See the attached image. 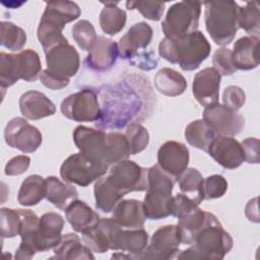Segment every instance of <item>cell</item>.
I'll use <instances>...</instances> for the list:
<instances>
[{
	"mask_svg": "<svg viewBox=\"0 0 260 260\" xmlns=\"http://www.w3.org/2000/svg\"><path fill=\"white\" fill-rule=\"evenodd\" d=\"M196 207H198V205L191 198L183 193H178L176 196H173L171 215L178 218Z\"/></svg>",
	"mask_w": 260,
	"mask_h": 260,
	"instance_id": "cell-48",
	"label": "cell"
},
{
	"mask_svg": "<svg viewBox=\"0 0 260 260\" xmlns=\"http://www.w3.org/2000/svg\"><path fill=\"white\" fill-rule=\"evenodd\" d=\"M73 141L80 152L109 166L106 132L80 125L73 131Z\"/></svg>",
	"mask_w": 260,
	"mask_h": 260,
	"instance_id": "cell-14",
	"label": "cell"
},
{
	"mask_svg": "<svg viewBox=\"0 0 260 260\" xmlns=\"http://www.w3.org/2000/svg\"><path fill=\"white\" fill-rule=\"evenodd\" d=\"M0 228L2 238H14L20 234L21 216L18 209L2 207L0 209Z\"/></svg>",
	"mask_w": 260,
	"mask_h": 260,
	"instance_id": "cell-43",
	"label": "cell"
},
{
	"mask_svg": "<svg viewBox=\"0 0 260 260\" xmlns=\"http://www.w3.org/2000/svg\"><path fill=\"white\" fill-rule=\"evenodd\" d=\"M165 2L161 1H149V0H138V1H127L126 2V7L129 10H138L143 17L153 20V21H158L164 14L165 11Z\"/></svg>",
	"mask_w": 260,
	"mask_h": 260,
	"instance_id": "cell-44",
	"label": "cell"
},
{
	"mask_svg": "<svg viewBox=\"0 0 260 260\" xmlns=\"http://www.w3.org/2000/svg\"><path fill=\"white\" fill-rule=\"evenodd\" d=\"M40 80H41V82L44 86H46V87H48L49 89H52V90L62 89L65 86H67L69 84V81H70L69 79H62V78L52 74L47 69L42 71L41 76H40Z\"/></svg>",
	"mask_w": 260,
	"mask_h": 260,
	"instance_id": "cell-51",
	"label": "cell"
},
{
	"mask_svg": "<svg viewBox=\"0 0 260 260\" xmlns=\"http://www.w3.org/2000/svg\"><path fill=\"white\" fill-rule=\"evenodd\" d=\"M245 213L247 218L250 221L259 222V212H258V197H255L254 199L249 200V202L246 205Z\"/></svg>",
	"mask_w": 260,
	"mask_h": 260,
	"instance_id": "cell-52",
	"label": "cell"
},
{
	"mask_svg": "<svg viewBox=\"0 0 260 260\" xmlns=\"http://www.w3.org/2000/svg\"><path fill=\"white\" fill-rule=\"evenodd\" d=\"M119 56L118 44L109 38L99 36L88 52L85 64L92 71L106 72L115 65Z\"/></svg>",
	"mask_w": 260,
	"mask_h": 260,
	"instance_id": "cell-20",
	"label": "cell"
},
{
	"mask_svg": "<svg viewBox=\"0 0 260 260\" xmlns=\"http://www.w3.org/2000/svg\"><path fill=\"white\" fill-rule=\"evenodd\" d=\"M60 110L64 117L75 122H95L102 118L98 95L89 88L81 89L65 98Z\"/></svg>",
	"mask_w": 260,
	"mask_h": 260,
	"instance_id": "cell-7",
	"label": "cell"
},
{
	"mask_svg": "<svg viewBox=\"0 0 260 260\" xmlns=\"http://www.w3.org/2000/svg\"><path fill=\"white\" fill-rule=\"evenodd\" d=\"M45 55L47 70L62 79H69L79 69V54L68 42L54 46Z\"/></svg>",
	"mask_w": 260,
	"mask_h": 260,
	"instance_id": "cell-13",
	"label": "cell"
},
{
	"mask_svg": "<svg viewBox=\"0 0 260 260\" xmlns=\"http://www.w3.org/2000/svg\"><path fill=\"white\" fill-rule=\"evenodd\" d=\"M214 214L196 207L186 214L178 217V232L181 243L185 245H193L197 234L211 219Z\"/></svg>",
	"mask_w": 260,
	"mask_h": 260,
	"instance_id": "cell-24",
	"label": "cell"
},
{
	"mask_svg": "<svg viewBox=\"0 0 260 260\" xmlns=\"http://www.w3.org/2000/svg\"><path fill=\"white\" fill-rule=\"evenodd\" d=\"M105 6L102 9L99 17L102 30L109 36H114L120 32L127 20L126 12L117 6L118 2H102Z\"/></svg>",
	"mask_w": 260,
	"mask_h": 260,
	"instance_id": "cell-31",
	"label": "cell"
},
{
	"mask_svg": "<svg viewBox=\"0 0 260 260\" xmlns=\"http://www.w3.org/2000/svg\"><path fill=\"white\" fill-rule=\"evenodd\" d=\"M181 193L191 198L197 205L203 200L202 184L203 177L201 173L194 168L187 169L177 180Z\"/></svg>",
	"mask_w": 260,
	"mask_h": 260,
	"instance_id": "cell-35",
	"label": "cell"
},
{
	"mask_svg": "<svg viewBox=\"0 0 260 260\" xmlns=\"http://www.w3.org/2000/svg\"><path fill=\"white\" fill-rule=\"evenodd\" d=\"M205 27L218 46L231 44L239 29L240 6L235 1H205Z\"/></svg>",
	"mask_w": 260,
	"mask_h": 260,
	"instance_id": "cell-4",
	"label": "cell"
},
{
	"mask_svg": "<svg viewBox=\"0 0 260 260\" xmlns=\"http://www.w3.org/2000/svg\"><path fill=\"white\" fill-rule=\"evenodd\" d=\"M202 117L216 134L221 136L238 135L245 127V119L241 114L218 103L205 107Z\"/></svg>",
	"mask_w": 260,
	"mask_h": 260,
	"instance_id": "cell-12",
	"label": "cell"
},
{
	"mask_svg": "<svg viewBox=\"0 0 260 260\" xmlns=\"http://www.w3.org/2000/svg\"><path fill=\"white\" fill-rule=\"evenodd\" d=\"M239 28H243L250 36H259V5L256 1L247 2L244 7H240Z\"/></svg>",
	"mask_w": 260,
	"mask_h": 260,
	"instance_id": "cell-39",
	"label": "cell"
},
{
	"mask_svg": "<svg viewBox=\"0 0 260 260\" xmlns=\"http://www.w3.org/2000/svg\"><path fill=\"white\" fill-rule=\"evenodd\" d=\"M154 86L167 96H177L182 94L187 88L185 77L172 68H161L154 75Z\"/></svg>",
	"mask_w": 260,
	"mask_h": 260,
	"instance_id": "cell-28",
	"label": "cell"
},
{
	"mask_svg": "<svg viewBox=\"0 0 260 260\" xmlns=\"http://www.w3.org/2000/svg\"><path fill=\"white\" fill-rule=\"evenodd\" d=\"M181 244L178 228L168 224L158 228L152 235L149 244L138 259L168 260L178 256Z\"/></svg>",
	"mask_w": 260,
	"mask_h": 260,
	"instance_id": "cell-10",
	"label": "cell"
},
{
	"mask_svg": "<svg viewBox=\"0 0 260 260\" xmlns=\"http://www.w3.org/2000/svg\"><path fill=\"white\" fill-rule=\"evenodd\" d=\"M246 102L245 91L237 85H230L225 87L222 92V103L225 107L238 111L240 110Z\"/></svg>",
	"mask_w": 260,
	"mask_h": 260,
	"instance_id": "cell-47",
	"label": "cell"
},
{
	"mask_svg": "<svg viewBox=\"0 0 260 260\" xmlns=\"http://www.w3.org/2000/svg\"><path fill=\"white\" fill-rule=\"evenodd\" d=\"M65 216L72 229L81 234L94 228L101 219L100 215L93 209L78 199L66 207Z\"/></svg>",
	"mask_w": 260,
	"mask_h": 260,
	"instance_id": "cell-25",
	"label": "cell"
},
{
	"mask_svg": "<svg viewBox=\"0 0 260 260\" xmlns=\"http://www.w3.org/2000/svg\"><path fill=\"white\" fill-rule=\"evenodd\" d=\"M233 238L213 215L197 234L193 245L178 254L177 258L220 260L233 249Z\"/></svg>",
	"mask_w": 260,
	"mask_h": 260,
	"instance_id": "cell-2",
	"label": "cell"
},
{
	"mask_svg": "<svg viewBox=\"0 0 260 260\" xmlns=\"http://www.w3.org/2000/svg\"><path fill=\"white\" fill-rule=\"evenodd\" d=\"M81 14L79 6L73 1L60 0L46 2L43 16L48 17L65 26L68 22L77 19Z\"/></svg>",
	"mask_w": 260,
	"mask_h": 260,
	"instance_id": "cell-33",
	"label": "cell"
},
{
	"mask_svg": "<svg viewBox=\"0 0 260 260\" xmlns=\"http://www.w3.org/2000/svg\"><path fill=\"white\" fill-rule=\"evenodd\" d=\"M84 245L92 252L103 254L110 249L109 232L105 218H101L99 223L89 231L82 234Z\"/></svg>",
	"mask_w": 260,
	"mask_h": 260,
	"instance_id": "cell-36",
	"label": "cell"
},
{
	"mask_svg": "<svg viewBox=\"0 0 260 260\" xmlns=\"http://www.w3.org/2000/svg\"><path fill=\"white\" fill-rule=\"evenodd\" d=\"M112 258H116V259H132L131 255L125 253V252H120V253H116L112 255Z\"/></svg>",
	"mask_w": 260,
	"mask_h": 260,
	"instance_id": "cell-53",
	"label": "cell"
},
{
	"mask_svg": "<svg viewBox=\"0 0 260 260\" xmlns=\"http://www.w3.org/2000/svg\"><path fill=\"white\" fill-rule=\"evenodd\" d=\"M107 177L113 186L124 195L147 189V169L133 160L125 159L112 165Z\"/></svg>",
	"mask_w": 260,
	"mask_h": 260,
	"instance_id": "cell-9",
	"label": "cell"
},
{
	"mask_svg": "<svg viewBox=\"0 0 260 260\" xmlns=\"http://www.w3.org/2000/svg\"><path fill=\"white\" fill-rule=\"evenodd\" d=\"M202 2L180 1L173 4L161 23L166 38H180L197 30Z\"/></svg>",
	"mask_w": 260,
	"mask_h": 260,
	"instance_id": "cell-5",
	"label": "cell"
},
{
	"mask_svg": "<svg viewBox=\"0 0 260 260\" xmlns=\"http://www.w3.org/2000/svg\"><path fill=\"white\" fill-rule=\"evenodd\" d=\"M207 153L228 170H235L245 161L241 143L231 136L217 135L209 145Z\"/></svg>",
	"mask_w": 260,
	"mask_h": 260,
	"instance_id": "cell-17",
	"label": "cell"
},
{
	"mask_svg": "<svg viewBox=\"0 0 260 260\" xmlns=\"http://www.w3.org/2000/svg\"><path fill=\"white\" fill-rule=\"evenodd\" d=\"M125 136L128 141L130 155L137 154L148 146L149 133L147 129L139 123H130L126 128Z\"/></svg>",
	"mask_w": 260,
	"mask_h": 260,
	"instance_id": "cell-41",
	"label": "cell"
},
{
	"mask_svg": "<svg viewBox=\"0 0 260 260\" xmlns=\"http://www.w3.org/2000/svg\"><path fill=\"white\" fill-rule=\"evenodd\" d=\"M110 239V249L120 250L138 259L148 245V234L141 229H126L120 226L114 219L105 218Z\"/></svg>",
	"mask_w": 260,
	"mask_h": 260,
	"instance_id": "cell-8",
	"label": "cell"
},
{
	"mask_svg": "<svg viewBox=\"0 0 260 260\" xmlns=\"http://www.w3.org/2000/svg\"><path fill=\"white\" fill-rule=\"evenodd\" d=\"M54 256L51 259H94L92 251L82 245L76 234H66L62 236L60 243L53 249Z\"/></svg>",
	"mask_w": 260,
	"mask_h": 260,
	"instance_id": "cell-27",
	"label": "cell"
},
{
	"mask_svg": "<svg viewBox=\"0 0 260 260\" xmlns=\"http://www.w3.org/2000/svg\"><path fill=\"white\" fill-rule=\"evenodd\" d=\"M210 44L200 30L180 38H164L158 45V54L184 71L197 69L210 54Z\"/></svg>",
	"mask_w": 260,
	"mask_h": 260,
	"instance_id": "cell-1",
	"label": "cell"
},
{
	"mask_svg": "<svg viewBox=\"0 0 260 260\" xmlns=\"http://www.w3.org/2000/svg\"><path fill=\"white\" fill-rule=\"evenodd\" d=\"M0 26L1 46L12 52H21L26 44V34L24 29L10 21H2Z\"/></svg>",
	"mask_w": 260,
	"mask_h": 260,
	"instance_id": "cell-37",
	"label": "cell"
},
{
	"mask_svg": "<svg viewBox=\"0 0 260 260\" xmlns=\"http://www.w3.org/2000/svg\"><path fill=\"white\" fill-rule=\"evenodd\" d=\"M216 136V132L203 119L191 122L185 129V139L187 142L191 146L206 152Z\"/></svg>",
	"mask_w": 260,
	"mask_h": 260,
	"instance_id": "cell-32",
	"label": "cell"
},
{
	"mask_svg": "<svg viewBox=\"0 0 260 260\" xmlns=\"http://www.w3.org/2000/svg\"><path fill=\"white\" fill-rule=\"evenodd\" d=\"M176 182L158 165L147 169V189L142 202L147 219L158 220L171 215L172 193Z\"/></svg>",
	"mask_w": 260,
	"mask_h": 260,
	"instance_id": "cell-3",
	"label": "cell"
},
{
	"mask_svg": "<svg viewBox=\"0 0 260 260\" xmlns=\"http://www.w3.org/2000/svg\"><path fill=\"white\" fill-rule=\"evenodd\" d=\"M152 32L151 26L144 21L133 24L119 40L118 48L121 58L132 63L138 57V52L149 46Z\"/></svg>",
	"mask_w": 260,
	"mask_h": 260,
	"instance_id": "cell-19",
	"label": "cell"
},
{
	"mask_svg": "<svg viewBox=\"0 0 260 260\" xmlns=\"http://www.w3.org/2000/svg\"><path fill=\"white\" fill-rule=\"evenodd\" d=\"M93 194L95 199V207L105 213L113 211L115 206L125 196L113 186L107 176L96 180L93 187Z\"/></svg>",
	"mask_w": 260,
	"mask_h": 260,
	"instance_id": "cell-29",
	"label": "cell"
},
{
	"mask_svg": "<svg viewBox=\"0 0 260 260\" xmlns=\"http://www.w3.org/2000/svg\"><path fill=\"white\" fill-rule=\"evenodd\" d=\"M109 166L82 152L68 156L60 168V176L64 182L87 187L108 172Z\"/></svg>",
	"mask_w": 260,
	"mask_h": 260,
	"instance_id": "cell-6",
	"label": "cell"
},
{
	"mask_svg": "<svg viewBox=\"0 0 260 260\" xmlns=\"http://www.w3.org/2000/svg\"><path fill=\"white\" fill-rule=\"evenodd\" d=\"M212 64L213 68L220 75H232L237 71L232 58V50L224 47L219 48L214 52L212 56Z\"/></svg>",
	"mask_w": 260,
	"mask_h": 260,
	"instance_id": "cell-46",
	"label": "cell"
},
{
	"mask_svg": "<svg viewBox=\"0 0 260 260\" xmlns=\"http://www.w3.org/2000/svg\"><path fill=\"white\" fill-rule=\"evenodd\" d=\"M228 190V181L221 175H211L203 179L202 197L203 200H210L222 197Z\"/></svg>",
	"mask_w": 260,
	"mask_h": 260,
	"instance_id": "cell-45",
	"label": "cell"
},
{
	"mask_svg": "<svg viewBox=\"0 0 260 260\" xmlns=\"http://www.w3.org/2000/svg\"><path fill=\"white\" fill-rule=\"evenodd\" d=\"M30 165V157L27 155H16L8 160L5 166L6 176H19L25 173Z\"/></svg>",
	"mask_w": 260,
	"mask_h": 260,
	"instance_id": "cell-49",
	"label": "cell"
},
{
	"mask_svg": "<svg viewBox=\"0 0 260 260\" xmlns=\"http://www.w3.org/2000/svg\"><path fill=\"white\" fill-rule=\"evenodd\" d=\"M107 148L109 166L128 159L130 150L125 134L120 132L107 133Z\"/></svg>",
	"mask_w": 260,
	"mask_h": 260,
	"instance_id": "cell-38",
	"label": "cell"
},
{
	"mask_svg": "<svg viewBox=\"0 0 260 260\" xmlns=\"http://www.w3.org/2000/svg\"><path fill=\"white\" fill-rule=\"evenodd\" d=\"M46 179L39 175H30L21 183L17 201L22 206H35L46 198Z\"/></svg>",
	"mask_w": 260,
	"mask_h": 260,
	"instance_id": "cell-30",
	"label": "cell"
},
{
	"mask_svg": "<svg viewBox=\"0 0 260 260\" xmlns=\"http://www.w3.org/2000/svg\"><path fill=\"white\" fill-rule=\"evenodd\" d=\"M19 110L22 116L28 120H40L56 113L54 103L38 90H28L21 94Z\"/></svg>",
	"mask_w": 260,
	"mask_h": 260,
	"instance_id": "cell-21",
	"label": "cell"
},
{
	"mask_svg": "<svg viewBox=\"0 0 260 260\" xmlns=\"http://www.w3.org/2000/svg\"><path fill=\"white\" fill-rule=\"evenodd\" d=\"M15 54L0 53V85L1 88L12 86L19 80Z\"/></svg>",
	"mask_w": 260,
	"mask_h": 260,
	"instance_id": "cell-42",
	"label": "cell"
},
{
	"mask_svg": "<svg viewBox=\"0 0 260 260\" xmlns=\"http://www.w3.org/2000/svg\"><path fill=\"white\" fill-rule=\"evenodd\" d=\"M15 57L20 79L27 82H34L41 76L42 63L40 56L36 51L30 49L23 50L18 54H15Z\"/></svg>",
	"mask_w": 260,
	"mask_h": 260,
	"instance_id": "cell-34",
	"label": "cell"
},
{
	"mask_svg": "<svg viewBox=\"0 0 260 260\" xmlns=\"http://www.w3.org/2000/svg\"><path fill=\"white\" fill-rule=\"evenodd\" d=\"M113 219L124 229H141L145 222L143 203L136 199H122L113 209Z\"/></svg>",
	"mask_w": 260,
	"mask_h": 260,
	"instance_id": "cell-23",
	"label": "cell"
},
{
	"mask_svg": "<svg viewBox=\"0 0 260 260\" xmlns=\"http://www.w3.org/2000/svg\"><path fill=\"white\" fill-rule=\"evenodd\" d=\"M189 149L181 142L170 140L160 145L157 151V165L176 180L188 169Z\"/></svg>",
	"mask_w": 260,
	"mask_h": 260,
	"instance_id": "cell-16",
	"label": "cell"
},
{
	"mask_svg": "<svg viewBox=\"0 0 260 260\" xmlns=\"http://www.w3.org/2000/svg\"><path fill=\"white\" fill-rule=\"evenodd\" d=\"M73 40L83 51H90L98 40L92 23L86 19H81L73 24L71 28Z\"/></svg>",
	"mask_w": 260,
	"mask_h": 260,
	"instance_id": "cell-40",
	"label": "cell"
},
{
	"mask_svg": "<svg viewBox=\"0 0 260 260\" xmlns=\"http://www.w3.org/2000/svg\"><path fill=\"white\" fill-rule=\"evenodd\" d=\"M221 75L211 67H206L195 74L192 92L195 100L203 107L218 103Z\"/></svg>",
	"mask_w": 260,
	"mask_h": 260,
	"instance_id": "cell-18",
	"label": "cell"
},
{
	"mask_svg": "<svg viewBox=\"0 0 260 260\" xmlns=\"http://www.w3.org/2000/svg\"><path fill=\"white\" fill-rule=\"evenodd\" d=\"M234 65L240 70H251L259 65V37L246 36L238 39L232 51Z\"/></svg>",
	"mask_w": 260,
	"mask_h": 260,
	"instance_id": "cell-22",
	"label": "cell"
},
{
	"mask_svg": "<svg viewBox=\"0 0 260 260\" xmlns=\"http://www.w3.org/2000/svg\"><path fill=\"white\" fill-rule=\"evenodd\" d=\"M46 198L58 209L66 207L78 198V192L74 186L67 182H62L55 176L46 178Z\"/></svg>",
	"mask_w": 260,
	"mask_h": 260,
	"instance_id": "cell-26",
	"label": "cell"
},
{
	"mask_svg": "<svg viewBox=\"0 0 260 260\" xmlns=\"http://www.w3.org/2000/svg\"><path fill=\"white\" fill-rule=\"evenodd\" d=\"M244 153V160L249 164H259V147L260 142L257 138L249 137L241 142Z\"/></svg>",
	"mask_w": 260,
	"mask_h": 260,
	"instance_id": "cell-50",
	"label": "cell"
},
{
	"mask_svg": "<svg viewBox=\"0 0 260 260\" xmlns=\"http://www.w3.org/2000/svg\"><path fill=\"white\" fill-rule=\"evenodd\" d=\"M4 139L8 146L24 153L35 152L42 144L41 131L20 117L12 118L6 124Z\"/></svg>",
	"mask_w": 260,
	"mask_h": 260,
	"instance_id": "cell-11",
	"label": "cell"
},
{
	"mask_svg": "<svg viewBox=\"0 0 260 260\" xmlns=\"http://www.w3.org/2000/svg\"><path fill=\"white\" fill-rule=\"evenodd\" d=\"M63 217L56 212H47L40 217L39 226L32 237V246L37 252L54 249L62 239Z\"/></svg>",
	"mask_w": 260,
	"mask_h": 260,
	"instance_id": "cell-15",
	"label": "cell"
}]
</instances>
